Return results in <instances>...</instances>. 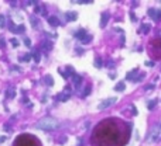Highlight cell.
I'll use <instances>...</instances> for the list:
<instances>
[{"label": "cell", "instance_id": "obj_22", "mask_svg": "<svg viewBox=\"0 0 161 146\" xmlns=\"http://www.w3.org/2000/svg\"><path fill=\"white\" fill-rule=\"evenodd\" d=\"M11 45H13V47H18V41L16 38H13L11 39Z\"/></svg>", "mask_w": 161, "mask_h": 146}, {"label": "cell", "instance_id": "obj_10", "mask_svg": "<svg viewBox=\"0 0 161 146\" xmlns=\"http://www.w3.org/2000/svg\"><path fill=\"white\" fill-rule=\"evenodd\" d=\"M124 87H126V84L123 82H120V83H117V86H114V91H123Z\"/></svg>", "mask_w": 161, "mask_h": 146}, {"label": "cell", "instance_id": "obj_9", "mask_svg": "<svg viewBox=\"0 0 161 146\" xmlns=\"http://www.w3.org/2000/svg\"><path fill=\"white\" fill-rule=\"evenodd\" d=\"M76 16H78V14L75 13V11H71V13L66 14V18H68L69 21H75V20H76Z\"/></svg>", "mask_w": 161, "mask_h": 146}, {"label": "cell", "instance_id": "obj_26", "mask_svg": "<svg viewBox=\"0 0 161 146\" xmlns=\"http://www.w3.org/2000/svg\"><path fill=\"white\" fill-rule=\"evenodd\" d=\"M30 58H31V55L30 53H27V55L24 56V60H30Z\"/></svg>", "mask_w": 161, "mask_h": 146}, {"label": "cell", "instance_id": "obj_13", "mask_svg": "<svg viewBox=\"0 0 161 146\" xmlns=\"http://www.w3.org/2000/svg\"><path fill=\"white\" fill-rule=\"evenodd\" d=\"M6 94H7V97H9V98H11V97H14V96H16V91H14L13 89H9V90L6 91Z\"/></svg>", "mask_w": 161, "mask_h": 146}, {"label": "cell", "instance_id": "obj_11", "mask_svg": "<svg viewBox=\"0 0 161 146\" xmlns=\"http://www.w3.org/2000/svg\"><path fill=\"white\" fill-rule=\"evenodd\" d=\"M69 97H71V94H65V93H62V94H59L58 100H59V101H66Z\"/></svg>", "mask_w": 161, "mask_h": 146}, {"label": "cell", "instance_id": "obj_24", "mask_svg": "<svg viewBox=\"0 0 161 146\" xmlns=\"http://www.w3.org/2000/svg\"><path fill=\"white\" fill-rule=\"evenodd\" d=\"M79 3H81V4H91L92 1H91V0H81Z\"/></svg>", "mask_w": 161, "mask_h": 146}, {"label": "cell", "instance_id": "obj_20", "mask_svg": "<svg viewBox=\"0 0 161 146\" xmlns=\"http://www.w3.org/2000/svg\"><path fill=\"white\" fill-rule=\"evenodd\" d=\"M91 39H92V38H91V35H86V37L82 39V42H83V44H88L89 41H91Z\"/></svg>", "mask_w": 161, "mask_h": 146}, {"label": "cell", "instance_id": "obj_23", "mask_svg": "<svg viewBox=\"0 0 161 146\" xmlns=\"http://www.w3.org/2000/svg\"><path fill=\"white\" fill-rule=\"evenodd\" d=\"M24 44H26L27 47H31V41H30V38H24Z\"/></svg>", "mask_w": 161, "mask_h": 146}, {"label": "cell", "instance_id": "obj_27", "mask_svg": "<svg viewBox=\"0 0 161 146\" xmlns=\"http://www.w3.org/2000/svg\"><path fill=\"white\" fill-rule=\"evenodd\" d=\"M4 39H3V38H0V45H1V47H4Z\"/></svg>", "mask_w": 161, "mask_h": 146}, {"label": "cell", "instance_id": "obj_18", "mask_svg": "<svg viewBox=\"0 0 161 146\" xmlns=\"http://www.w3.org/2000/svg\"><path fill=\"white\" fill-rule=\"evenodd\" d=\"M33 58H34V60H35V63H37V62H40V58H41V55H40L38 52H35L34 55H33Z\"/></svg>", "mask_w": 161, "mask_h": 146}, {"label": "cell", "instance_id": "obj_19", "mask_svg": "<svg viewBox=\"0 0 161 146\" xmlns=\"http://www.w3.org/2000/svg\"><path fill=\"white\" fill-rule=\"evenodd\" d=\"M4 24H6V18H4V16H0V27H4Z\"/></svg>", "mask_w": 161, "mask_h": 146}, {"label": "cell", "instance_id": "obj_21", "mask_svg": "<svg viewBox=\"0 0 161 146\" xmlns=\"http://www.w3.org/2000/svg\"><path fill=\"white\" fill-rule=\"evenodd\" d=\"M100 62H102V60H100L99 58H96V60H95V66H96V68H100V66H102Z\"/></svg>", "mask_w": 161, "mask_h": 146}, {"label": "cell", "instance_id": "obj_3", "mask_svg": "<svg viewBox=\"0 0 161 146\" xmlns=\"http://www.w3.org/2000/svg\"><path fill=\"white\" fill-rule=\"evenodd\" d=\"M117 101V97H110V98H106V100H103L102 103L98 105V108L99 110H105V108H109L110 105H113L114 103Z\"/></svg>", "mask_w": 161, "mask_h": 146}, {"label": "cell", "instance_id": "obj_8", "mask_svg": "<svg viewBox=\"0 0 161 146\" xmlns=\"http://www.w3.org/2000/svg\"><path fill=\"white\" fill-rule=\"evenodd\" d=\"M75 37H76V38H78V39H83V38H85V37H86V31H85V30H81V31H78V32L75 34Z\"/></svg>", "mask_w": 161, "mask_h": 146}, {"label": "cell", "instance_id": "obj_16", "mask_svg": "<svg viewBox=\"0 0 161 146\" xmlns=\"http://www.w3.org/2000/svg\"><path fill=\"white\" fill-rule=\"evenodd\" d=\"M89 93H91V86H86V89L83 90V94H82V96H83V97H86Z\"/></svg>", "mask_w": 161, "mask_h": 146}, {"label": "cell", "instance_id": "obj_29", "mask_svg": "<svg viewBox=\"0 0 161 146\" xmlns=\"http://www.w3.org/2000/svg\"><path fill=\"white\" fill-rule=\"evenodd\" d=\"M6 141V136H1L0 138V143H1V142H4Z\"/></svg>", "mask_w": 161, "mask_h": 146}, {"label": "cell", "instance_id": "obj_1", "mask_svg": "<svg viewBox=\"0 0 161 146\" xmlns=\"http://www.w3.org/2000/svg\"><path fill=\"white\" fill-rule=\"evenodd\" d=\"M58 121L55 118H51V117H45V118H41L40 121H37L35 124V128L41 129V131H54V129L58 128Z\"/></svg>", "mask_w": 161, "mask_h": 146}, {"label": "cell", "instance_id": "obj_14", "mask_svg": "<svg viewBox=\"0 0 161 146\" xmlns=\"http://www.w3.org/2000/svg\"><path fill=\"white\" fill-rule=\"evenodd\" d=\"M156 104H157V100H151V101H148V104H147V108H148V110H153Z\"/></svg>", "mask_w": 161, "mask_h": 146}, {"label": "cell", "instance_id": "obj_2", "mask_svg": "<svg viewBox=\"0 0 161 146\" xmlns=\"http://www.w3.org/2000/svg\"><path fill=\"white\" fill-rule=\"evenodd\" d=\"M147 142L148 143H156V142H161V125H156L154 128L147 135Z\"/></svg>", "mask_w": 161, "mask_h": 146}, {"label": "cell", "instance_id": "obj_28", "mask_svg": "<svg viewBox=\"0 0 161 146\" xmlns=\"http://www.w3.org/2000/svg\"><path fill=\"white\" fill-rule=\"evenodd\" d=\"M153 89H154V86H147L146 87V90H153Z\"/></svg>", "mask_w": 161, "mask_h": 146}, {"label": "cell", "instance_id": "obj_12", "mask_svg": "<svg viewBox=\"0 0 161 146\" xmlns=\"http://www.w3.org/2000/svg\"><path fill=\"white\" fill-rule=\"evenodd\" d=\"M24 30H26V27L23 25V24H20V25H17V27H16V30H14V32H17V34H18V32H24Z\"/></svg>", "mask_w": 161, "mask_h": 146}, {"label": "cell", "instance_id": "obj_17", "mask_svg": "<svg viewBox=\"0 0 161 146\" xmlns=\"http://www.w3.org/2000/svg\"><path fill=\"white\" fill-rule=\"evenodd\" d=\"M150 28H151V25H150V24H148V25H147V24H144V25H143V32H144V34H146V32H148V31H150Z\"/></svg>", "mask_w": 161, "mask_h": 146}, {"label": "cell", "instance_id": "obj_6", "mask_svg": "<svg viewBox=\"0 0 161 146\" xmlns=\"http://www.w3.org/2000/svg\"><path fill=\"white\" fill-rule=\"evenodd\" d=\"M107 21H109V13L106 11V13L102 14V18H100V27H105L106 24H107Z\"/></svg>", "mask_w": 161, "mask_h": 146}, {"label": "cell", "instance_id": "obj_4", "mask_svg": "<svg viewBox=\"0 0 161 146\" xmlns=\"http://www.w3.org/2000/svg\"><path fill=\"white\" fill-rule=\"evenodd\" d=\"M148 14H150L154 20H157V21L161 20V11H156L154 9H151V10H148Z\"/></svg>", "mask_w": 161, "mask_h": 146}, {"label": "cell", "instance_id": "obj_7", "mask_svg": "<svg viewBox=\"0 0 161 146\" xmlns=\"http://www.w3.org/2000/svg\"><path fill=\"white\" fill-rule=\"evenodd\" d=\"M72 79H74L75 86H76V87H79V84H81V82H82V77H81L79 74H74V76H72Z\"/></svg>", "mask_w": 161, "mask_h": 146}, {"label": "cell", "instance_id": "obj_25", "mask_svg": "<svg viewBox=\"0 0 161 146\" xmlns=\"http://www.w3.org/2000/svg\"><path fill=\"white\" fill-rule=\"evenodd\" d=\"M153 65L154 63H153L151 60H147V62H146V66H153Z\"/></svg>", "mask_w": 161, "mask_h": 146}, {"label": "cell", "instance_id": "obj_15", "mask_svg": "<svg viewBox=\"0 0 161 146\" xmlns=\"http://www.w3.org/2000/svg\"><path fill=\"white\" fill-rule=\"evenodd\" d=\"M45 82H48V86H54V80H52L51 76H47L45 77Z\"/></svg>", "mask_w": 161, "mask_h": 146}, {"label": "cell", "instance_id": "obj_5", "mask_svg": "<svg viewBox=\"0 0 161 146\" xmlns=\"http://www.w3.org/2000/svg\"><path fill=\"white\" fill-rule=\"evenodd\" d=\"M48 23H50L52 27H58V25H59V20H58V17H55V16L48 17Z\"/></svg>", "mask_w": 161, "mask_h": 146}]
</instances>
